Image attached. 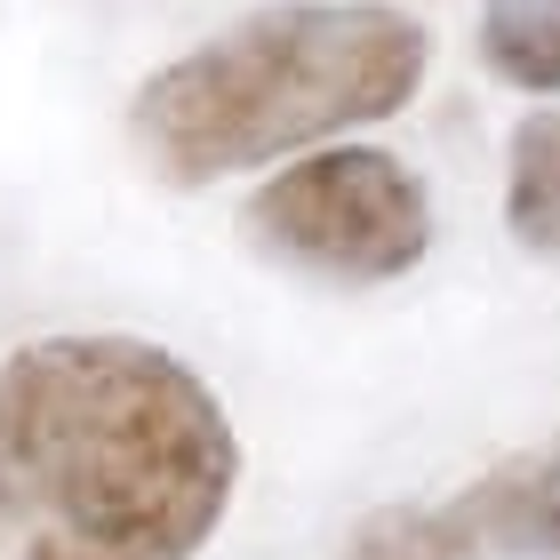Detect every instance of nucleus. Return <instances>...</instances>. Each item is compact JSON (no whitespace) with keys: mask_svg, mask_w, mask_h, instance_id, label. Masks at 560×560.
<instances>
[{"mask_svg":"<svg viewBox=\"0 0 560 560\" xmlns=\"http://www.w3.org/2000/svg\"><path fill=\"white\" fill-rule=\"evenodd\" d=\"M241 489L224 400L144 337L0 361V560H192Z\"/></svg>","mask_w":560,"mask_h":560,"instance_id":"obj_1","label":"nucleus"},{"mask_svg":"<svg viewBox=\"0 0 560 560\" xmlns=\"http://www.w3.org/2000/svg\"><path fill=\"white\" fill-rule=\"evenodd\" d=\"M424 65L432 33L393 0H280L152 72L137 89V152L168 185H217L393 120L424 89Z\"/></svg>","mask_w":560,"mask_h":560,"instance_id":"obj_2","label":"nucleus"},{"mask_svg":"<svg viewBox=\"0 0 560 560\" xmlns=\"http://www.w3.org/2000/svg\"><path fill=\"white\" fill-rule=\"evenodd\" d=\"M248 241L320 280H400L432 248V192L376 144H337L248 192Z\"/></svg>","mask_w":560,"mask_h":560,"instance_id":"obj_3","label":"nucleus"},{"mask_svg":"<svg viewBox=\"0 0 560 560\" xmlns=\"http://www.w3.org/2000/svg\"><path fill=\"white\" fill-rule=\"evenodd\" d=\"M337 560H560V441L489 465L441 504H393Z\"/></svg>","mask_w":560,"mask_h":560,"instance_id":"obj_4","label":"nucleus"},{"mask_svg":"<svg viewBox=\"0 0 560 560\" xmlns=\"http://www.w3.org/2000/svg\"><path fill=\"white\" fill-rule=\"evenodd\" d=\"M480 65L504 89L560 96V0H480Z\"/></svg>","mask_w":560,"mask_h":560,"instance_id":"obj_5","label":"nucleus"},{"mask_svg":"<svg viewBox=\"0 0 560 560\" xmlns=\"http://www.w3.org/2000/svg\"><path fill=\"white\" fill-rule=\"evenodd\" d=\"M504 217L528 248L560 257V105L528 113L513 129V168H504Z\"/></svg>","mask_w":560,"mask_h":560,"instance_id":"obj_6","label":"nucleus"}]
</instances>
